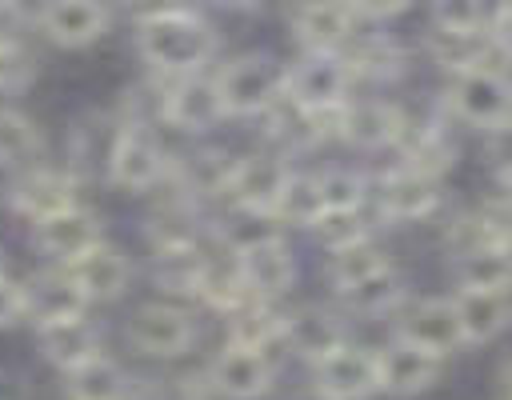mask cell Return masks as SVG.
Here are the masks:
<instances>
[{
  "mask_svg": "<svg viewBox=\"0 0 512 400\" xmlns=\"http://www.w3.org/2000/svg\"><path fill=\"white\" fill-rule=\"evenodd\" d=\"M396 144H400V156H404L400 168H412L420 176L440 180V172L456 164V140L444 124H408L404 120V132H400Z\"/></svg>",
  "mask_w": 512,
  "mask_h": 400,
  "instance_id": "cell-25",
  "label": "cell"
},
{
  "mask_svg": "<svg viewBox=\"0 0 512 400\" xmlns=\"http://www.w3.org/2000/svg\"><path fill=\"white\" fill-rule=\"evenodd\" d=\"M40 144H44L40 128L28 116H20L12 108H0V168H20V164L36 160Z\"/></svg>",
  "mask_w": 512,
  "mask_h": 400,
  "instance_id": "cell-35",
  "label": "cell"
},
{
  "mask_svg": "<svg viewBox=\"0 0 512 400\" xmlns=\"http://www.w3.org/2000/svg\"><path fill=\"white\" fill-rule=\"evenodd\" d=\"M24 316V284H16L12 276H0V328L16 324Z\"/></svg>",
  "mask_w": 512,
  "mask_h": 400,
  "instance_id": "cell-38",
  "label": "cell"
},
{
  "mask_svg": "<svg viewBox=\"0 0 512 400\" xmlns=\"http://www.w3.org/2000/svg\"><path fill=\"white\" fill-rule=\"evenodd\" d=\"M64 376H68V400H124L132 392L128 372L112 356H96Z\"/></svg>",
  "mask_w": 512,
  "mask_h": 400,
  "instance_id": "cell-29",
  "label": "cell"
},
{
  "mask_svg": "<svg viewBox=\"0 0 512 400\" xmlns=\"http://www.w3.org/2000/svg\"><path fill=\"white\" fill-rule=\"evenodd\" d=\"M348 84H352V76H348L340 52H304L292 68H284V96L304 112L344 104Z\"/></svg>",
  "mask_w": 512,
  "mask_h": 400,
  "instance_id": "cell-4",
  "label": "cell"
},
{
  "mask_svg": "<svg viewBox=\"0 0 512 400\" xmlns=\"http://www.w3.org/2000/svg\"><path fill=\"white\" fill-rule=\"evenodd\" d=\"M204 304L228 312L236 308L248 292L240 284V268H236V256L232 252H200V268H196V288H192Z\"/></svg>",
  "mask_w": 512,
  "mask_h": 400,
  "instance_id": "cell-28",
  "label": "cell"
},
{
  "mask_svg": "<svg viewBox=\"0 0 512 400\" xmlns=\"http://www.w3.org/2000/svg\"><path fill=\"white\" fill-rule=\"evenodd\" d=\"M160 116L168 124H176L180 132H208L212 124L224 120V108H220V96H216V84L212 76H180V80H168V88H160Z\"/></svg>",
  "mask_w": 512,
  "mask_h": 400,
  "instance_id": "cell-10",
  "label": "cell"
},
{
  "mask_svg": "<svg viewBox=\"0 0 512 400\" xmlns=\"http://www.w3.org/2000/svg\"><path fill=\"white\" fill-rule=\"evenodd\" d=\"M272 376L276 372L260 352L224 344L212 356V364L204 372V384H208V392H220L228 400H256V396H264L272 388Z\"/></svg>",
  "mask_w": 512,
  "mask_h": 400,
  "instance_id": "cell-14",
  "label": "cell"
},
{
  "mask_svg": "<svg viewBox=\"0 0 512 400\" xmlns=\"http://www.w3.org/2000/svg\"><path fill=\"white\" fill-rule=\"evenodd\" d=\"M372 200H376V212H380L384 220H396V224L424 220V216L440 204V180L420 176V172H412V168H396V172L380 176Z\"/></svg>",
  "mask_w": 512,
  "mask_h": 400,
  "instance_id": "cell-16",
  "label": "cell"
},
{
  "mask_svg": "<svg viewBox=\"0 0 512 400\" xmlns=\"http://www.w3.org/2000/svg\"><path fill=\"white\" fill-rule=\"evenodd\" d=\"M312 388L324 392L328 400H368L376 388V352L364 344H340L324 360H316Z\"/></svg>",
  "mask_w": 512,
  "mask_h": 400,
  "instance_id": "cell-7",
  "label": "cell"
},
{
  "mask_svg": "<svg viewBox=\"0 0 512 400\" xmlns=\"http://www.w3.org/2000/svg\"><path fill=\"white\" fill-rule=\"evenodd\" d=\"M228 176H232V156H224V152H196V156L176 164V184H180V192L188 200L224 196L228 192Z\"/></svg>",
  "mask_w": 512,
  "mask_h": 400,
  "instance_id": "cell-30",
  "label": "cell"
},
{
  "mask_svg": "<svg viewBox=\"0 0 512 400\" xmlns=\"http://www.w3.org/2000/svg\"><path fill=\"white\" fill-rule=\"evenodd\" d=\"M28 24H32V12H24L12 0H0V52H16Z\"/></svg>",
  "mask_w": 512,
  "mask_h": 400,
  "instance_id": "cell-37",
  "label": "cell"
},
{
  "mask_svg": "<svg viewBox=\"0 0 512 400\" xmlns=\"http://www.w3.org/2000/svg\"><path fill=\"white\" fill-rule=\"evenodd\" d=\"M384 268H392V260H388V252H384L380 244H372V240H360V244H352V248L328 252V276H332L336 288H352V284H360V280H368V276H376V272H384Z\"/></svg>",
  "mask_w": 512,
  "mask_h": 400,
  "instance_id": "cell-32",
  "label": "cell"
},
{
  "mask_svg": "<svg viewBox=\"0 0 512 400\" xmlns=\"http://www.w3.org/2000/svg\"><path fill=\"white\" fill-rule=\"evenodd\" d=\"M108 176L128 192H148L168 176V160L152 132L140 124H124L108 148Z\"/></svg>",
  "mask_w": 512,
  "mask_h": 400,
  "instance_id": "cell-6",
  "label": "cell"
},
{
  "mask_svg": "<svg viewBox=\"0 0 512 400\" xmlns=\"http://www.w3.org/2000/svg\"><path fill=\"white\" fill-rule=\"evenodd\" d=\"M404 132V116L388 100H344L340 136L356 148H384L396 144Z\"/></svg>",
  "mask_w": 512,
  "mask_h": 400,
  "instance_id": "cell-20",
  "label": "cell"
},
{
  "mask_svg": "<svg viewBox=\"0 0 512 400\" xmlns=\"http://www.w3.org/2000/svg\"><path fill=\"white\" fill-rule=\"evenodd\" d=\"M64 268H68V276H72V284L80 288L84 300H120L128 280H132L128 256L108 240H100L96 248H88L84 256H76Z\"/></svg>",
  "mask_w": 512,
  "mask_h": 400,
  "instance_id": "cell-17",
  "label": "cell"
},
{
  "mask_svg": "<svg viewBox=\"0 0 512 400\" xmlns=\"http://www.w3.org/2000/svg\"><path fill=\"white\" fill-rule=\"evenodd\" d=\"M316 192H320L324 212H348V208H364V204H368V196H372L368 180H364L356 168H344V164L324 168V172L316 176Z\"/></svg>",
  "mask_w": 512,
  "mask_h": 400,
  "instance_id": "cell-34",
  "label": "cell"
},
{
  "mask_svg": "<svg viewBox=\"0 0 512 400\" xmlns=\"http://www.w3.org/2000/svg\"><path fill=\"white\" fill-rule=\"evenodd\" d=\"M236 268H240L244 292L256 296V300H268V304L296 284V256L280 236L236 252Z\"/></svg>",
  "mask_w": 512,
  "mask_h": 400,
  "instance_id": "cell-12",
  "label": "cell"
},
{
  "mask_svg": "<svg viewBox=\"0 0 512 400\" xmlns=\"http://www.w3.org/2000/svg\"><path fill=\"white\" fill-rule=\"evenodd\" d=\"M440 372H444V360L420 352L408 340H392V344H384L376 352V388L380 392H392V396L428 392L440 380Z\"/></svg>",
  "mask_w": 512,
  "mask_h": 400,
  "instance_id": "cell-13",
  "label": "cell"
},
{
  "mask_svg": "<svg viewBox=\"0 0 512 400\" xmlns=\"http://www.w3.org/2000/svg\"><path fill=\"white\" fill-rule=\"evenodd\" d=\"M40 352H44L48 364L72 372V368H80V364L104 356V332H100L92 320H84V316L60 320V324L40 328Z\"/></svg>",
  "mask_w": 512,
  "mask_h": 400,
  "instance_id": "cell-22",
  "label": "cell"
},
{
  "mask_svg": "<svg viewBox=\"0 0 512 400\" xmlns=\"http://www.w3.org/2000/svg\"><path fill=\"white\" fill-rule=\"evenodd\" d=\"M84 304L88 300L72 284L68 268H48V272H40L36 280L24 284V316L36 328H48V324H60V320H76V316H84Z\"/></svg>",
  "mask_w": 512,
  "mask_h": 400,
  "instance_id": "cell-18",
  "label": "cell"
},
{
  "mask_svg": "<svg viewBox=\"0 0 512 400\" xmlns=\"http://www.w3.org/2000/svg\"><path fill=\"white\" fill-rule=\"evenodd\" d=\"M324 204H320V192H316V176H304V172H292L284 192L276 196V208H272V220L276 224H300V228H312L320 220Z\"/></svg>",
  "mask_w": 512,
  "mask_h": 400,
  "instance_id": "cell-33",
  "label": "cell"
},
{
  "mask_svg": "<svg viewBox=\"0 0 512 400\" xmlns=\"http://www.w3.org/2000/svg\"><path fill=\"white\" fill-rule=\"evenodd\" d=\"M340 296L360 316H384V312L400 308V300H404V276L396 268H384V272H376V276H368V280H360L352 288H340Z\"/></svg>",
  "mask_w": 512,
  "mask_h": 400,
  "instance_id": "cell-31",
  "label": "cell"
},
{
  "mask_svg": "<svg viewBox=\"0 0 512 400\" xmlns=\"http://www.w3.org/2000/svg\"><path fill=\"white\" fill-rule=\"evenodd\" d=\"M448 112L480 132L508 128V76L496 68H472L452 76L448 84Z\"/></svg>",
  "mask_w": 512,
  "mask_h": 400,
  "instance_id": "cell-3",
  "label": "cell"
},
{
  "mask_svg": "<svg viewBox=\"0 0 512 400\" xmlns=\"http://www.w3.org/2000/svg\"><path fill=\"white\" fill-rule=\"evenodd\" d=\"M76 204V180L68 172H52V168H32L28 176L16 180L12 188V208L24 216V220H44V216H56L64 208Z\"/></svg>",
  "mask_w": 512,
  "mask_h": 400,
  "instance_id": "cell-21",
  "label": "cell"
},
{
  "mask_svg": "<svg viewBox=\"0 0 512 400\" xmlns=\"http://www.w3.org/2000/svg\"><path fill=\"white\" fill-rule=\"evenodd\" d=\"M292 28L308 52H340L356 36L352 4H304L292 12Z\"/></svg>",
  "mask_w": 512,
  "mask_h": 400,
  "instance_id": "cell-23",
  "label": "cell"
},
{
  "mask_svg": "<svg viewBox=\"0 0 512 400\" xmlns=\"http://www.w3.org/2000/svg\"><path fill=\"white\" fill-rule=\"evenodd\" d=\"M284 344H288V352L316 364L328 352H336L340 344H348V332H344V320L336 312L304 304L296 312H284Z\"/></svg>",
  "mask_w": 512,
  "mask_h": 400,
  "instance_id": "cell-19",
  "label": "cell"
},
{
  "mask_svg": "<svg viewBox=\"0 0 512 400\" xmlns=\"http://www.w3.org/2000/svg\"><path fill=\"white\" fill-rule=\"evenodd\" d=\"M212 84L224 116H264L284 96V68L268 52H244L228 60Z\"/></svg>",
  "mask_w": 512,
  "mask_h": 400,
  "instance_id": "cell-2",
  "label": "cell"
},
{
  "mask_svg": "<svg viewBox=\"0 0 512 400\" xmlns=\"http://www.w3.org/2000/svg\"><path fill=\"white\" fill-rule=\"evenodd\" d=\"M32 240L40 252H48L52 260L60 264H72L76 256H84L88 248H96L104 240V220L84 208V204H72L56 216H44L32 224Z\"/></svg>",
  "mask_w": 512,
  "mask_h": 400,
  "instance_id": "cell-9",
  "label": "cell"
},
{
  "mask_svg": "<svg viewBox=\"0 0 512 400\" xmlns=\"http://www.w3.org/2000/svg\"><path fill=\"white\" fill-rule=\"evenodd\" d=\"M292 168L280 164L276 156H240L232 160V176H228V200L240 208V212H260V216H272L276 208V196L284 192Z\"/></svg>",
  "mask_w": 512,
  "mask_h": 400,
  "instance_id": "cell-11",
  "label": "cell"
},
{
  "mask_svg": "<svg viewBox=\"0 0 512 400\" xmlns=\"http://www.w3.org/2000/svg\"><path fill=\"white\" fill-rule=\"evenodd\" d=\"M512 264L504 244H476L456 252V284L476 288V292H508Z\"/></svg>",
  "mask_w": 512,
  "mask_h": 400,
  "instance_id": "cell-27",
  "label": "cell"
},
{
  "mask_svg": "<svg viewBox=\"0 0 512 400\" xmlns=\"http://www.w3.org/2000/svg\"><path fill=\"white\" fill-rule=\"evenodd\" d=\"M0 276H8V272H4V256H0Z\"/></svg>",
  "mask_w": 512,
  "mask_h": 400,
  "instance_id": "cell-40",
  "label": "cell"
},
{
  "mask_svg": "<svg viewBox=\"0 0 512 400\" xmlns=\"http://www.w3.org/2000/svg\"><path fill=\"white\" fill-rule=\"evenodd\" d=\"M340 60L348 68V76H364V80H396L404 72V52L396 48V40H388V32H364L352 36L340 48Z\"/></svg>",
  "mask_w": 512,
  "mask_h": 400,
  "instance_id": "cell-26",
  "label": "cell"
},
{
  "mask_svg": "<svg viewBox=\"0 0 512 400\" xmlns=\"http://www.w3.org/2000/svg\"><path fill=\"white\" fill-rule=\"evenodd\" d=\"M316 240L328 248V252H340V248H352L360 240H372V224L364 220V208H348V212H320V220L312 224Z\"/></svg>",
  "mask_w": 512,
  "mask_h": 400,
  "instance_id": "cell-36",
  "label": "cell"
},
{
  "mask_svg": "<svg viewBox=\"0 0 512 400\" xmlns=\"http://www.w3.org/2000/svg\"><path fill=\"white\" fill-rule=\"evenodd\" d=\"M32 24L60 48H84L108 36L112 12L100 4H84V0H60V4H44L40 12H32Z\"/></svg>",
  "mask_w": 512,
  "mask_h": 400,
  "instance_id": "cell-15",
  "label": "cell"
},
{
  "mask_svg": "<svg viewBox=\"0 0 512 400\" xmlns=\"http://www.w3.org/2000/svg\"><path fill=\"white\" fill-rule=\"evenodd\" d=\"M128 344L156 360L184 356L196 344V320L176 304H140L128 320Z\"/></svg>",
  "mask_w": 512,
  "mask_h": 400,
  "instance_id": "cell-5",
  "label": "cell"
},
{
  "mask_svg": "<svg viewBox=\"0 0 512 400\" xmlns=\"http://www.w3.org/2000/svg\"><path fill=\"white\" fill-rule=\"evenodd\" d=\"M296 400H328V396H324V392H316V388H304Z\"/></svg>",
  "mask_w": 512,
  "mask_h": 400,
  "instance_id": "cell-39",
  "label": "cell"
},
{
  "mask_svg": "<svg viewBox=\"0 0 512 400\" xmlns=\"http://www.w3.org/2000/svg\"><path fill=\"white\" fill-rule=\"evenodd\" d=\"M452 312L464 344H488L508 328V292H476L460 288L452 296Z\"/></svg>",
  "mask_w": 512,
  "mask_h": 400,
  "instance_id": "cell-24",
  "label": "cell"
},
{
  "mask_svg": "<svg viewBox=\"0 0 512 400\" xmlns=\"http://www.w3.org/2000/svg\"><path fill=\"white\" fill-rule=\"evenodd\" d=\"M396 340H408L416 344L420 352L428 356H452L464 340H460V324H456V312H452V300L444 296H424L416 304H408L396 320Z\"/></svg>",
  "mask_w": 512,
  "mask_h": 400,
  "instance_id": "cell-8",
  "label": "cell"
},
{
  "mask_svg": "<svg viewBox=\"0 0 512 400\" xmlns=\"http://www.w3.org/2000/svg\"><path fill=\"white\" fill-rule=\"evenodd\" d=\"M136 52L168 80L200 76L216 52V28L192 8H160L136 24Z\"/></svg>",
  "mask_w": 512,
  "mask_h": 400,
  "instance_id": "cell-1",
  "label": "cell"
}]
</instances>
